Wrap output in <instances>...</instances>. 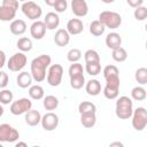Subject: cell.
<instances>
[{
	"label": "cell",
	"mask_w": 147,
	"mask_h": 147,
	"mask_svg": "<svg viewBox=\"0 0 147 147\" xmlns=\"http://www.w3.org/2000/svg\"><path fill=\"white\" fill-rule=\"evenodd\" d=\"M85 70L90 76H96L101 72V64L100 62H93V63H86Z\"/></svg>",
	"instance_id": "obj_33"
},
{
	"label": "cell",
	"mask_w": 147,
	"mask_h": 147,
	"mask_svg": "<svg viewBox=\"0 0 147 147\" xmlns=\"http://www.w3.org/2000/svg\"><path fill=\"white\" fill-rule=\"evenodd\" d=\"M15 16H16V10L7 6H2V5L0 6V21L9 22V21H13Z\"/></svg>",
	"instance_id": "obj_22"
},
{
	"label": "cell",
	"mask_w": 147,
	"mask_h": 147,
	"mask_svg": "<svg viewBox=\"0 0 147 147\" xmlns=\"http://www.w3.org/2000/svg\"><path fill=\"white\" fill-rule=\"evenodd\" d=\"M45 1V3L47 5V6H49V7H53L54 6V3L57 1V0H44Z\"/></svg>",
	"instance_id": "obj_44"
},
{
	"label": "cell",
	"mask_w": 147,
	"mask_h": 147,
	"mask_svg": "<svg viewBox=\"0 0 147 147\" xmlns=\"http://www.w3.org/2000/svg\"><path fill=\"white\" fill-rule=\"evenodd\" d=\"M106 85L103 87V95L109 99L114 100L118 98L119 93V75H111L105 78Z\"/></svg>",
	"instance_id": "obj_3"
},
{
	"label": "cell",
	"mask_w": 147,
	"mask_h": 147,
	"mask_svg": "<svg viewBox=\"0 0 147 147\" xmlns=\"http://www.w3.org/2000/svg\"><path fill=\"white\" fill-rule=\"evenodd\" d=\"M26 23L23 20H13L10 25H9V30L14 36H22L23 33H25L26 31Z\"/></svg>",
	"instance_id": "obj_17"
},
{
	"label": "cell",
	"mask_w": 147,
	"mask_h": 147,
	"mask_svg": "<svg viewBox=\"0 0 147 147\" xmlns=\"http://www.w3.org/2000/svg\"><path fill=\"white\" fill-rule=\"evenodd\" d=\"M126 2H127V5H129L130 7L137 8V7H139V6H142L144 0H126Z\"/></svg>",
	"instance_id": "obj_42"
},
{
	"label": "cell",
	"mask_w": 147,
	"mask_h": 147,
	"mask_svg": "<svg viewBox=\"0 0 147 147\" xmlns=\"http://www.w3.org/2000/svg\"><path fill=\"white\" fill-rule=\"evenodd\" d=\"M44 95H45V92L40 85L37 84V85H31L29 87V96L32 100H41Z\"/></svg>",
	"instance_id": "obj_24"
},
{
	"label": "cell",
	"mask_w": 147,
	"mask_h": 147,
	"mask_svg": "<svg viewBox=\"0 0 147 147\" xmlns=\"http://www.w3.org/2000/svg\"><path fill=\"white\" fill-rule=\"evenodd\" d=\"M67 59L69 62L74 63V62H78L82 59V52L78 48H71L68 53H67Z\"/></svg>",
	"instance_id": "obj_36"
},
{
	"label": "cell",
	"mask_w": 147,
	"mask_h": 147,
	"mask_svg": "<svg viewBox=\"0 0 147 147\" xmlns=\"http://www.w3.org/2000/svg\"><path fill=\"white\" fill-rule=\"evenodd\" d=\"M18 146H28L26 145V142H23V141H18V142H16V147H18Z\"/></svg>",
	"instance_id": "obj_46"
},
{
	"label": "cell",
	"mask_w": 147,
	"mask_h": 147,
	"mask_svg": "<svg viewBox=\"0 0 147 147\" xmlns=\"http://www.w3.org/2000/svg\"><path fill=\"white\" fill-rule=\"evenodd\" d=\"M25 123L28 124V125H30V126H36V125H38L39 123H40V119H41V115H40V113L38 111V110H36V109H30V110H28L26 113H25Z\"/></svg>",
	"instance_id": "obj_20"
},
{
	"label": "cell",
	"mask_w": 147,
	"mask_h": 147,
	"mask_svg": "<svg viewBox=\"0 0 147 147\" xmlns=\"http://www.w3.org/2000/svg\"><path fill=\"white\" fill-rule=\"evenodd\" d=\"M44 23H45L46 29H48V30L56 29L59 26V24H60V17H59L57 13H55V11L47 13L45 18H44Z\"/></svg>",
	"instance_id": "obj_16"
},
{
	"label": "cell",
	"mask_w": 147,
	"mask_h": 147,
	"mask_svg": "<svg viewBox=\"0 0 147 147\" xmlns=\"http://www.w3.org/2000/svg\"><path fill=\"white\" fill-rule=\"evenodd\" d=\"M62 77H63V68L61 64H52L48 67V71L46 74V79L47 83L55 87L59 86L62 82Z\"/></svg>",
	"instance_id": "obj_5"
},
{
	"label": "cell",
	"mask_w": 147,
	"mask_h": 147,
	"mask_svg": "<svg viewBox=\"0 0 147 147\" xmlns=\"http://www.w3.org/2000/svg\"><path fill=\"white\" fill-rule=\"evenodd\" d=\"M18 138L20 133L14 126L7 123L0 124V142H15Z\"/></svg>",
	"instance_id": "obj_9"
},
{
	"label": "cell",
	"mask_w": 147,
	"mask_h": 147,
	"mask_svg": "<svg viewBox=\"0 0 147 147\" xmlns=\"http://www.w3.org/2000/svg\"><path fill=\"white\" fill-rule=\"evenodd\" d=\"M85 85V77L83 74L70 77V86L74 90H80Z\"/></svg>",
	"instance_id": "obj_30"
},
{
	"label": "cell",
	"mask_w": 147,
	"mask_h": 147,
	"mask_svg": "<svg viewBox=\"0 0 147 147\" xmlns=\"http://www.w3.org/2000/svg\"><path fill=\"white\" fill-rule=\"evenodd\" d=\"M21 9H22V13L29 18V20H32V21H37L38 18L41 17L42 15V9L39 5H37L36 2L33 1H25L23 2V5L21 6Z\"/></svg>",
	"instance_id": "obj_7"
},
{
	"label": "cell",
	"mask_w": 147,
	"mask_h": 147,
	"mask_svg": "<svg viewBox=\"0 0 147 147\" xmlns=\"http://www.w3.org/2000/svg\"><path fill=\"white\" fill-rule=\"evenodd\" d=\"M8 82H9L8 74H6L5 71L0 70V88H5L8 85Z\"/></svg>",
	"instance_id": "obj_40"
},
{
	"label": "cell",
	"mask_w": 147,
	"mask_h": 147,
	"mask_svg": "<svg viewBox=\"0 0 147 147\" xmlns=\"http://www.w3.org/2000/svg\"><path fill=\"white\" fill-rule=\"evenodd\" d=\"M85 91L88 95L96 96L101 93V84L98 79H90L85 83Z\"/></svg>",
	"instance_id": "obj_18"
},
{
	"label": "cell",
	"mask_w": 147,
	"mask_h": 147,
	"mask_svg": "<svg viewBox=\"0 0 147 147\" xmlns=\"http://www.w3.org/2000/svg\"><path fill=\"white\" fill-rule=\"evenodd\" d=\"M69 77H72V76H77V75H80L84 72V69H83V65L78 62H74L70 67H69Z\"/></svg>",
	"instance_id": "obj_38"
},
{
	"label": "cell",
	"mask_w": 147,
	"mask_h": 147,
	"mask_svg": "<svg viewBox=\"0 0 147 147\" xmlns=\"http://www.w3.org/2000/svg\"><path fill=\"white\" fill-rule=\"evenodd\" d=\"M115 113L119 119H129L133 113V101L126 95L119 96L116 101Z\"/></svg>",
	"instance_id": "obj_2"
},
{
	"label": "cell",
	"mask_w": 147,
	"mask_h": 147,
	"mask_svg": "<svg viewBox=\"0 0 147 147\" xmlns=\"http://www.w3.org/2000/svg\"><path fill=\"white\" fill-rule=\"evenodd\" d=\"M78 111L79 114H87V113H96V107L93 102L90 101H83L78 105Z\"/></svg>",
	"instance_id": "obj_29"
},
{
	"label": "cell",
	"mask_w": 147,
	"mask_h": 147,
	"mask_svg": "<svg viewBox=\"0 0 147 147\" xmlns=\"http://www.w3.org/2000/svg\"><path fill=\"white\" fill-rule=\"evenodd\" d=\"M16 46H17V48H18L21 52L25 53V52H30V51L32 49L33 44H32V40H31L30 38L22 37V38H20V39L17 40Z\"/></svg>",
	"instance_id": "obj_27"
},
{
	"label": "cell",
	"mask_w": 147,
	"mask_h": 147,
	"mask_svg": "<svg viewBox=\"0 0 147 147\" xmlns=\"http://www.w3.org/2000/svg\"><path fill=\"white\" fill-rule=\"evenodd\" d=\"M28 62V57L23 52H17L14 55H11L7 62V67L10 71L18 72L21 71Z\"/></svg>",
	"instance_id": "obj_8"
},
{
	"label": "cell",
	"mask_w": 147,
	"mask_h": 147,
	"mask_svg": "<svg viewBox=\"0 0 147 147\" xmlns=\"http://www.w3.org/2000/svg\"><path fill=\"white\" fill-rule=\"evenodd\" d=\"M70 41V34L65 29H59L54 36V42L59 47H64Z\"/></svg>",
	"instance_id": "obj_15"
},
{
	"label": "cell",
	"mask_w": 147,
	"mask_h": 147,
	"mask_svg": "<svg viewBox=\"0 0 147 147\" xmlns=\"http://www.w3.org/2000/svg\"><path fill=\"white\" fill-rule=\"evenodd\" d=\"M3 111H5V109H3V107H2L1 103H0V117L3 115Z\"/></svg>",
	"instance_id": "obj_47"
},
{
	"label": "cell",
	"mask_w": 147,
	"mask_h": 147,
	"mask_svg": "<svg viewBox=\"0 0 147 147\" xmlns=\"http://www.w3.org/2000/svg\"><path fill=\"white\" fill-rule=\"evenodd\" d=\"M114 146H119V147H122V146H123V144H122V142H119V141L111 142V144H110V147H114Z\"/></svg>",
	"instance_id": "obj_45"
},
{
	"label": "cell",
	"mask_w": 147,
	"mask_h": 147,
	"mask_svg": "<svg viewBox=\"0 0 147 147\" xmlns=\"http://www.w3.org/2000/svg\"><path fill=\"white\" fill-rule=\"evenodd\" d=\"M105 30H106L105 25H103L99 20H95V21H93V22L90 24V32H91V34H93V36H95V37L102 36V34L105 33Z\"/></svg>",
	"instance_id": "obj_25"
},
{
	"label": "cell",
	"mask_w": 147,
	"mask_h": 147,
	"mask_svg": "<svg viewBox=\"0 0 147 147\" xmlns=\"http://www.w3.org/2000/svg\"><path fill=\"white\" fill-rule=\"evenodd\" d=\"M131 98L136 101H144L146 99V90L142 86H136L131 91Z\"/></svg>",
	"instance_id": "obj_31"
},
{
	"label": "cell",
	"mask_w": 147,
	"mask_h": 147,
	"mask_svg": "<svg viewBox=\"0 0 147 147\" xmlns=\"http://www.w3.org/2000/svg\"><path fill=\"white\" fill-rule=\"evenodd\" d=\"M32 108V101L28 98H21L16 101H13L10 103V113L15 116H18V115H23L25 114L28 110H30Z\"/></svg>",
	"instance_id": "obj_10"
},
{
	"label": "cell",
	"mask_w": 147,
	"mask_h": 147,
	"mask_svg": "<svg viewBox=\"0 0 147 147\" xmlns=\"http://www.w3.org/2000/svg\"><path fill=\"white\" fill-rule=\"evenodd\" d=\"M14 95L13 92L10 90H6L3 88L2 91H0V103L1 105H9L13 102Z\"/></svg>",
	"instance_id": "obj_35"
},
{
	"label": "cell",
	"mask_w": 147,
	"mask_h": 147,
	"mask_svg": "<svg viewBox=\"0 0 147 147\" xmlns=\"http://www.w3.org/2000/svg\"><path fill=\"white\" fill-rule=\"evenodd\" d=\"M133 16L137 21H145L147 17V8L145 6H139V7L134 8Z\"/></svg>",
	"instance_id": "obj_37"
},
{
	"label": "cell",
	"mask_w": 147,
	"mask_h": 147,
	"mask_svg": "<svg viewBox=\"0 0 147 147\" xmlns=\"http://www.w3.org/2000/svg\"><path fill=\"white\" fill-rule=\"evenodd\" d=\"M18 1H22V2H25V1H28V0H18Z\"/></svg>",
	"instance_id": "obj_49"
},
{
	"label": "cell",
	"mask_w": 147,
	"mask_h": 147,
	"mask_svg": "<svg viewBox=\"0 0 147 147\" xmlns=\"http://www.w3.org/2000/svg\"><path fill=\"white\" fill-rule=\"evenodd\" d=\"M102 2H105V3H113L115 0H101Z\"/></svg>",
	"instance_id": "obj_48"
},
{
	"label": "cell",
	"mask_w": 147,
	"mask_h": 147,
	"mask_svg": "<svg viewBox=\"0 0 147 147\" xmlns=\"http://www.w3.org/2000/svg\"><path fill=\"white\" fill-rule=\"evenodd\" d=\"M2 6L10 7L14 10L17 11V9H18V0H2Z\"/></svg>",
	"instance_id": "obj_41"
},
{
	"label": "cell",
	"mask_w": 147,
	"mask_h": 147,
	"mask_svg": "<svg viewBox=\"0 0 147 147\" xmlns=\"http://www.w3.org/2000/svg\"><path fill=\"white\" fill-rule=\"evenodd\" d=\"M106 45L110 49H115L122 45V38L117 32H110L106 37Z\"/></svg>",
	"instance_id": "obj_21"
},
{
	"label": "cell",
	"mask_w": 147,
	"mask_h": 147,
	"mask_svg": "<svg viewBox=\"0 0 147 147\" xmlns=\"http://www.w3.org/2000/svg\"><path fill=\"white\" fill-rule=\"evenodd\" d=\"M53 8L55 9V13H64L68 8V2L67 0H57L54 3Z\"/></svg>",
	"instance_id": "obj_39"
},
{
	"label": "cell",
	"mask_w": 147,
	"mask_h": 147,
	"mask_svg": "<svg viewBox=\"0 0 147 147\" xmlns=\"http://www.w3.org/2000/svg\"><path fill=\"white\" fill-rule=\"evenodd\" d=\"M84 60L85 63H93V62H100V55L94 49H87L84 53Z\"/></svg>",
	"instance_id": "obj_32"
},
{
	"label": "cell",
	"mask_w": 147,
	"mask_h": 147,
	"mask_svg": "<svg viewBox=\"0 0 147 147\" xmlns=\"http://www.w3.org/2000/svg\"><path fill=\"white\" fill-rule=\"evenodd\" d=\"M65 30L69 32L70 36H76L84 31V24L79 18H70L67 23Z\"/></svg>",
	"instance_id": "obj_14"
},
{
	"label": "cell",
	"mask_w": 147,
	"mask_h": 147,
	"mask_svg": "<svg viewBox=\"0 0 147 147\" xmlns=\"http://www.w3.org/2000/svg\"><path fill=\"white\" fill-rule=\"evenodd\" d=\"M32 80H33V78H32L31 74L28 72V71H22L16 77V84L21 88H28V87H30L31 84H32Z\"/></svg>",
	"instance_id": "obj_19"
},
{
	"label": "cell",
	"mask_w": 147,
	"mask_h": 147,
	"mask_svg": "<svg viewBox=\"0 0 147 147\" xmlns=\"http://www.w3.org/2000/svg\"><path fill=\"white\" fill-rule=\"evenodd\" d=\"M99 21L105 25V28L115 30L122 24V16L111 10H103L99 14Z\"/></svg>",
	"instance_id": "obj_4"
},
{
	"label": "cell",
	"mask_w": 147,
	"mask_h": 147,
	"mask_svg": "<svg viewBox=\"0 0 147 147\" xmlns=\"http://www.w3.org/2000/svg\"><path fill=\"white\" fill-rule=\"evenodd\" d=\"M42 105H44V108L46 110H55L59 106V99L54 95H46L44 98V101H42Z\"/></svg>",
	"instance_id": "obj_26"
},
{
	"label": "cell",
	"mask_w": 147,
	"mask_h": 147,
	"mask_svg": "<svg viewBox=\"0 0 147 147\" xmlns=\"http://www.w3.org/2000/svg\"><path fill=\"white\" fill-rule=\"evenodd\" d=\"M51 62H52V59L47 54H41V55L34 57L31 61V71H30V74H31L34 82L41 83L46 79L47 69L51 65Z\"/></svg>",
	"instance_id": "obj_1"
},
{
	"label": "cell",
	"mask_w": 147,
	"mask_h": 147,
	"mask_svg": "<svg viewBox=\"0 0 147 147\" xmlns=\"http://www.w3.org/2000/svg\"><path fill=\"white\" fill-rule=\"evenodd\" d=\"M6 64V54L3 51L0 49V69Z\"/></svg>",
	"instance_id": "obj_43"
},
{
	"label": "cell",
	"mask_w": 147,
	"mask_h": 147,
	"mask_svg": "<svg viewBox=\"0 0 147 147\" xmlns=\"http://www.w3.org/2000/svg\"><path fill=\"white\" fill-rule=\"evenodd\" d=\"M70 6L72 14L77 17H84L88 13V5L86 0H71Z\"/></svg>",
	"instance_id": "obj_12"
},
{
	"label": "cell",
	"mask_w": 147,
	"mask_h": 147,
	"mask_svg": "<svg viewBox=\"0 0 147 147\" xmlns=\"http://www.w3.org/2000/svg\"><path fill=\"white\" fill-rule=\"evenodd\" d=\"M80 123L84 127L91 129L96 123V116L95 113H87V114H80Z\"/></svg>",
	"instance_id": "obj_23"
},
{
	"label": "cell",
	"mask_w": 147,
	"mask_h": 147,
	"mask_svg": "<svg viewBox=\"0 0 147 147\" xmlns=\"http://www.w3.org/2000/svg\"><path fill=\"white\" fill-rule=\"evenodd\" d=\"M45 33H46V26H45V23L44 21H33V23L31 24L30 26V34L33 39H37V40H40L45 37Z\"/></svg>",
	"instance_id": "obj_13"
},
{
	"label": "cell",
	"mask_w": 147,
	"mask_h": 147,
	"mask_svg": "<svg viewBox=\"0 0 147 147\" xmlns=\"http://www.w3.org/2000/svg\"><path fill=\"white\" fill-rule=\"evenodd\" d=\"M134 78L138 82V84H140V85L147 84V69L144 67L137 69L136 74H134Z\"/></svg>",
	"instance_id": "obj_34"
},
{
	"label": "cell",
	"mask_w": 147,
	"mask_h": 147,
	"mask_svg": "<svg viewBox=\"0 0 147 147\" xmlns=\"http://www.w3.org/2000/svg\"><path fill=\"white\" fill-rule=\"evenodd\" d=\"M111 51H113L111 57L114 59V61H116V62H124L127 59V52L122 46H119V47H117L115 49H111Z\"/></svg>",
	"instance_id": "obj_28"
},
{
	"label": "cell",
	"mask_w": 147,
	"mask_h": 147,
	"mask_svg": "<svg viewBox=\"0 0 147 147\" xmlns=\"http://www.w3.org/2000/svg\"><path fill=\"white\" fill-rule=\"evenodd\" d=\"M132 117V126L137 131H142L147 126V110L144 107H138L133 109L131 115Z\"/></svg>",
	"instance_id": "obj_6"
},
{
	"label": "cell",
	"mask_w": 147,
	"mask_h": 147,
	"mask_svg": "<svg viewBox=\"0 0 147 147\" xmlns=\"http://www.w3.org/2000/svg\"><path fill=\"white\" fill-rule=\"evenodd\" d=\"M59 122H60L59 116L53 111L46 113L44 116H41V119H40V124L45 131L55 130L59 126Z\"/></svg>",
	"instance_id": "obj_11"
}]
</instances>
